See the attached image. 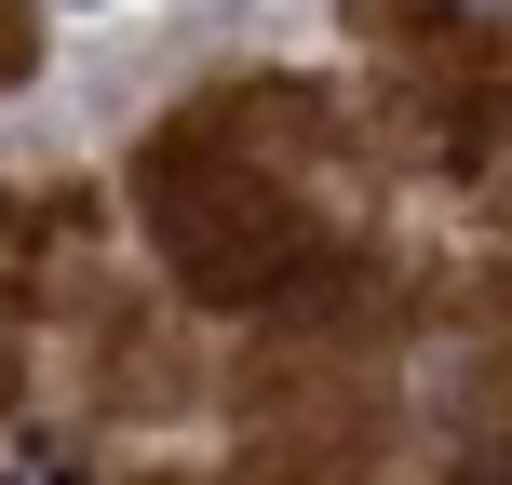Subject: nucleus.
I'll use <instances>...</instances> for the list:
<instances>
[{
    "mask_svg": "<svg viewBox=\"0 0 512 485\" xmlns=\"http://www.w3.org/2000/svg\"><path fill=\"white\" fill-rule=\"evenodd\" d=\"M149 230H162V256H176L203 297H270L310 256L297 203H283L270 176H243L230 149H203V135H176V149L149 162Z\"/></svg>",
    "mask_w": 512,
    "mask_h": 485,
    "instance_id": "1",
    "label": "nucleus"
},
{
    "mask_svg": "<svg viewBox=\"0 0 512 485\" xmlns=\"http://www.w3.org/2000/svg\"><path fill=\"white\" fill-rule=\"evenodd\" d=\"M0 485H68V445H41V432H27L14 459H0Z\"/></svg>",
    "mask_w": 512,
    "mask_h": 485,
    "instance_id": "2",
    "label": "nucleus"
},
{
    "mask_svg": "<svg viewBox=\"0 0 512 485\" xmlns=\"http://www.w3.org/2000/svg\"><path fill=\"white\" fill-rule=\"evenodd\" d=\"M486 485H512V445H499V459H486Z\"/></svg>",
    "mask_w": 512,
    "mask_h": 485,
    "instance_id": "3",
    "label": "nucleus"
},
{
    "mask_svg": "<svg viewBox=\"0 0 512 485\" xmlns=\"http://www.w3.org/2000/svg\"><path fill=\"white\" fill-rule=\"evenodd\" d=\"M68 14H108V0H68Z\"/></svg>",
    "mask_w": 512,
    "mask_h": 485,
    "instance_id": "4",
    "label": "nucleus"
}]
</instances>
